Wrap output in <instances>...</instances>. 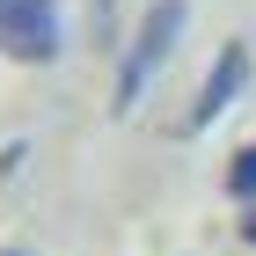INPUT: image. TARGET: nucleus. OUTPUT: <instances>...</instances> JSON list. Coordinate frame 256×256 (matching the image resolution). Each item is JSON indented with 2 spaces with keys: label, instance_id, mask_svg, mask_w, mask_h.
Masks as SVG:
<instances>
[{
  "label": "nucleus",
  "instance_id": "obj_2",
  "mask_svg": "<svg viewBox=\"0 0 256 256\" xmlns=\"http://www.w3.org/2000/svg\"><path fill=\"white\" fill-rule=\"evenodd\" d=\"M0 52L22 66H52L66 52L59 0H0Z\"/></svg>",
  "mask_w": 256,
  "mask_h": 256
},
{
  "label": "nucleus",
  "instance_id": "obj_6",
  "mask_svg": "<svg viewBox=\"0 0 256 256\" xmlns=\"http://www.w3.org/2000/svg\"><path fill=\"white\" fill-rule=\"evenodd\" d=\"M0 256H22V249H0Z\"/></svg>",
  "mask_w": 256,
  "mask_h": 256
},
{
  "label": "nucleus",
  "instance_id": "obj_1",
  "mask_svg": "<svg viewBox=\"0 0 256 256\" xmlns=\"http://www.w3.org/2000/svg\"><path fill=\"white\" fill-rule=\"evenodd\" d=\"M183 15H190V0H146L139 8V30H132V44H124V66H118V102L110 110H139V96H146V80L168 66V52H176V37H183Z\"/></svg>",
  "mask_w": 256,
  "mask_h": 256
},
{
  "label": "nucleus",
  "instance_id": "obj_5",
  "mask_svg": "<svg viewBox=\"0 0 256 256\" xmlns=\"http://www.w3.org/2000/svg\"><path fill=\"white\" fill-rule=\"evenodd\" d=\"M242 242H249V249H256V205H249V220H242Z\"/></svg>",
  "mask_w": 256,
  "mask_h": 256
},
{
  "label": "nucleus",
  "instance_id": "obj_3",
  "mask_svg": "<svg viewBox=\"0 0 256 256\" xmlns=\"http://www.w3.org/2000/svg\"><path fill=\"white\" fill-rule=\"evenodd\" d=\"M242 88H249V44L227 37V44H220V59H212V74L198 80V102H190V118H183V132H205L212 118H227Z\"/></svg>",
  "mask_w": 256,
  "mask_h": 256
},
{
  "label": "nucleus",
  "instance_id": "obj_4",
  "mask_svg": "<svg viewBox=\"0 0 256 256\" xmlns=\"http://www.w3.org/2000/svg\"><path fill=\"white\" fill-rule=\"evenodd\" d=\"M227 190H234L242 205H256V139H249V146H242L234 161H227Z\"/></svg>",
  "mask_w": 256,
  "mask_h": 256
}]
</instances>
